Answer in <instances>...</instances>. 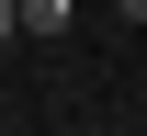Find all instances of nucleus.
<instances>
[{
    "mask_svg": "<svg viewBox=\"0 0 147 136\" xmlns=\"http://www.w3.org/2000/svg\"><path fill=\"white\" fill-rule=\"evenodd\" d=\"M11 34H23V12H11V0H0V45H11Z\"/></svg>",
    "mask_w": 147,
    "mask_h": 136,
    "instance_id": "f03ea898",
    "label": "nucleus"
},
{
    "mask_svg": "<svg viewBox=\"0 0 147 136\" xmlns=\"http://www.w3.org/2000/svg\"><path fill=\"white\" fill-rule=\"evenodd\" d=\"M113 12H125V23H147V0H113Z\"/></svg>",
    "mask_w": 147,
    "mask_h": 136,
    "instance_id": "7ed1b4c3",
    "label": "nucleus"
},
{
    "mask_svg": "<svg viewBox=\"0 0 147 136\" xmlns=\"http://www.w3.org/2000/svg\"><path fill=\"white\" fill-rule=\"evenodd\" d=\"M23 12V34H45V45H68V23H79V0H11Z\"/></svg>",
    "mask_w": 147,
    "mask_h": 136,
    "instance_id": "f257e3e1",
    "label": "nucleus"
}]
</instances>
